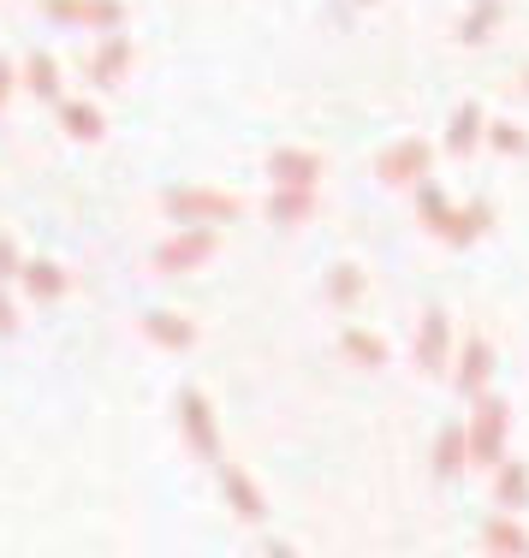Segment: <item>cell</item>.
<instances>
[{"label":"cell","mask_w":529,"mask_h":558,"mask_svg":"<svg viewBox=\"0 0 529 558\" xmlns=\"http://www.w3.org/2000/svg\"><path fill=\"white\" fill-rule=\"evenodd\" d=\"M161 215L173 226H227L244 215V203L232 191H208V184H173V191H161Z\"/></svg>","instance_id":"obj_1"},{"label":"cell","mask_w":529,"mask_h":558,"mask_svg":"<svg viewBox=\"0 0 529 558\" xmlns=\"http://www.w3.org/2000/svg\"><path fill=\"white\" fill-rule=\"evenodd\" d=\"M215 256H220V226H179V232H167L149 250V268L155 274H196Z\"/></svg>","instance_id":"obj_2"},{"label":"cell","mask_w":529,"mask_h":558,"mask_svg":"<svg viewBox=\"0 0 529 558\" xmlns=\"http://www.w3.org/2000/svg\"><path fill=\"white\" fill-rule=\"evenodd\" d=\"M506 434H512V410L506 398L482 392L470 410V463H482V470H500V458H506Z\"/></svg>","instance_id":"obj_3"},{"label":"cell","mask_w":529,"mask_h":558,"mask_svg":"<svg viewBox=\"0 0 529 558\" xmlns=\"http://www.w3.org/2000/svg\"><path fill=\"white\" fill-rule=\"evenodd\" d=\"M179 434H184V446H191V458L196 463H227L220 458V422H215V404H208L196 387H184L179 392Z\"/></svg>","instance_id":"obj_4"},{"label":"cell","mask_w":529,"mask_h":558,"mask_svg":"<svg viewBox=\"0 0 529 558\" xmlns=\"http://www.w3.org/2000/svg\"><path fill=\"white\" fill-rule=\"evenodd\" d=\"M43 12L55 24H72V31H119L125 24V0H43Z\"/></svg>","instance_id":"obj_5"},{"label":"cell","mask_w":529,"mask_h":558,"mask_svg":"<svg viewBox=\"0 0 529 558\" xmlns=\"http://www.w3.org/2000/svg\"><path fill=\"white\" fill-rule=\"evenodd\" d=\"M429 167H434V149L422 137H405V143H393V149H381V184H422L429 179Z\"/></svg>","instance_id":"obj_6"},{"label":"cell","mask_w":529,"mask_h":558,"mask_svg":"<svg viewBox=\"0 0 529 558\" xmlns=\"http://www.w3.org/2000/svg\"><path fill=\"white\" fill-rule=\"evenodd\" d=\"M446 363H453V322H446V310H422V327H417V368L422 375H446Z\"/></svg>","instance_id":"obj_7"},{"label":"cell","mask_w":529,"mask_h":558,"mask_svg":"<svg viewBox=\"0 0 529 558\" xmlns=\"http://www.w3.org/2000/svg\"><path fill=\"white\" fill-rule=\"evenodd\" d=\"M143 339L149 344H161V351H196V322L191 315H179V310H143Z\"/></svg>","instance_id":"obj_8"},{"label":"cell","mask_w":529,"mask_h":558,"mask_svg":"<svg viewBox=\"0 0 529 558\" xmlns=\"http://www.w3.org/2000/svg\"><path fill=\"white\" fill-rule=\"evenodd\" d=\"M131 72V36L125 31H108L96 43V54H89V84L96 89H119Z\"/></svg>","instance_id":"obj_9"},{"label":"cell","mask_w":529,"mask_h":558,"mask_svg":"<svg viewBox=\"0 0 529 558\" xmlns=\"http://www.w3.org/2000/svg\"><path fill=\"white\" fill-rule=\"evenodd\" d=\"M220 494H227V505H232L238 523H262V517H268V499H262V487L250 482V470H238V463H220Z\"/></svg>","instance_id":"obj_10"},{"label":"cell","mask_w":529,"mask_h":558,"mask_svg":"<svg viewBox=\"0 0 529 558\" xmlns=\"http://www.w3.org/2000/svg\"><path fill=\"white\" fill-rule=\"evenodd\" d=\"M19 286H24V298H31V303H60L65 291H72V274H65L60 262H48V256H31V262H24V274H19Z\"/></svg>","instance_id":"obj_11"},{"label":"cell","mask_w":529,"mask_h":558,"mask_svg":"<svg viewBox=\"0 0 529 558\" xmlns=\"http://www.w3.org/2000/svg\"><path fill=\"white\" fill-rule=\"evenodd\" d=\"M268 179L292 184V191H315V179H322V155L315 149H274L268 155Z\"/></svg>","instance_id":"obj_12"},{"label":"cell","mask_w":529,"mask_h":558,"mask_svg":"<svg viewBox=\"0 0 529 558\" xmlns=\"http://www.w3.org/2000/svg\"><path fill=\"white\" fill-rule=\"evenodd\" d=\"M488 375H494V351H488V339H465L458 368H453V387L465 392V398H482L488 392Z\"/></svg>","instance_id":"obj_13"},{"label":"cell","mask_w":529,"mask_h":558,"mask_svg":"<svg viewBox=\"0 0 529 558\" xmlns=\"http://www.w3.org/2000/svg\"><path fill=\"white\" fill-rule=\"evenodd\" d=\"M482 547L494 558H529V529L518 523V511H494L482 523Z\"/></svg>","instance_id":"obj_14"},{"label":"cell","mask_w":529,"mask_h":558,"mask_svg":"<svg viewBox=\"0 0 529 558\" xmlns=\"http://www.w3.org/2000/svg\"><path fill=\"white\" fill-rule=\"evenodd\" d=\"M470 470V428L465 422H446L441 434H434V475L441 482H453V475Z\"/></svg>","instance_id":"obj_15"},{"label":"cell","mask_w":529,"mask_h":558,"mask_svg":"<svg viewBox=\"0 0 529 558\" xmlns=\"http://www.w3.org/2000/svg\"><path fill=\"white\" fill-rule=\"evenodd\" d=\"M55 113H60V131L72 143H101L108 137V119H101L96 101H55Z\"/></svg>","instance_id":"obj_16"},{"label":"cell","mask_w":529,"mask_h":558,"mask_svg":"<svg viewBox=\"0 0 529 558\" xmlns=\"http://www.w3.org/2000/svg\"><path fill=\"white\" fill-rule=\"evenodd\" d=\"M494 505H500V511H524V505H529V463L524 458H500V470H494Z\"/></svg>","instance_id":"obj_17"},{"label":"cell","mask_w":529,"mask_h":558,"mask_svg":"<svg viewBox=\"0 0 529 558\" xmlns=\"http://www.w3.org/2000/svg\"><path fill=\"white\" fill-rule=\"evenodd\" d=\"M274 226H303V220H315V191H292V184H274V196H268V208H262Z\"/></svg>","instance_id":"obj_18"},{"label":"cell","mask_w":529,"mask_h":558,"mask_svg":"<svg viewBox=\"0 0 529 558\" xmlns=\"http://www.w3.org/2000/svg\"><path fill=\"white\" fill-rule=\"evenodd\" d=\"M488 226H494V203H482V196H476V203H465V208L453 215V226H446V238H441V244L465 250V244H476V238L488 232Z\"/></svg>","instance_id":"obj_19"},{"label":"cell","mask_w":529,"mask_h":558,"mask_svg":"<svg viewBox=\"0 0 529 558\" xmlns=\"http://www.w3.org/2000/svg\"><path fill=\"white\" fill-rule=\"evenodd\" d=\"M24 72V89H31L36 101H65V84H60V60L55 54H31L19 65Z\"/></svg>","instance_id":"obj_20"},{"label":"cell","mask_w":529,"mask_h":558,"mask_svg":"<svg viewBox=\"0 0 529 558\" xmlns=\"http://www.w3.org/2000/svg\"><path fill=\"white\" fill-rule=\"evenodd\" d=\"M339 351H346L357 368H387V339L369 333V327H346V333H339Z\"/></svg>","instance_id":"obj_21"},{"label":"cell","mask_w":529,"mask_h":558,"mask_svg":"<svg viewBox=\"0 0 529 558\" xmlns=\"http://www.w3.org/2000/svg\"><path fill=\"white\" fill-rule=\"evenodd\" d=\"M482 137H488V119H482V108H476V101H465V108L453 113V125H446V149H453V155H470Z\"/></svg>","instance_id":"obj_22"},{"label":"cell","mask_w":529,"mask_h":558,"mask_svg":"<svg viewBox=\"0 0 529 558\" xmlns=\"http://www.w3.org/2000/svg\"><path fill=\"white\" fill-rule=\"evenodd\" d=\"M417 215H422V226H429L434 238H446V226H453L458 208L446 203V191H441L434 179H422V184H417Z\"/></svg>","instance_id":"obj_23"},{"label":"cell","mask_w":529,"mask_h":558,"mask_svg":"<svg viewBox=\"0 0 529 558\" xmlns=\"http://www.w3.org/2000/svg\"><path fill=\"white\" fill-rule=\"evenodd\" d=\"M500 19H506V12H500V0H476V7L465 12V24H458V43H465V48H482L488 36L500 31Z\"/></svg>","instance_id":"obj_24"},{"label":"cell","mask_w":529,"mask_h":558,"mask_svg":"<svg viewBox=\"0 0 529 558\" xmlns=\"http://www.w3.org/2000/svg\"><path fill=\"white\" fill-rule=\"evenodd\" d=\"M357 298H363V268L334 262V268H327V303H334V310H346V303H357Z\"/></svg>","instance_id":"obj_25"},{"label":"cell","mask_w":529,"mask_h":558,"mask_svg":"<svg viewBox=\"0 0 529 558\" xmlns=\"http://www.w3.org/2000/svg\"><path fill=\"white\" fill-rule=\"evenodd\" d=\"M488 143H494L500 155H529V131L512 125V119H494V125H488Z\"/></svg>","instance_id":"obj_26"},{"label":"cell","mask_w":529,"mask_h":558,"mask_svg":"<svg viewBox=\"0 0 529 558\" xmlns=\"http://www.w3.org/2000/svg\"><path fill=\"white\" fill-rule=\"evenodd\" d=\"M24 262H31V256L19 250V238H12L7 226H0V286H7V279H19V274H24Z\"/></svg>","instance_id":"obj_27"},{"label":"cell","mask_w":529,"mask_h":558,"mask_svg":"<svg viewBox=\"0 0 529 558\" xmlns=\"http://www.w3.org/2000/svg\"><path fill=\"white\" fill-rule=\"evenodd\" d=\"M24 327V315H19V303L7 298V286H0V339H12Z\"/></svg>","instance_id":"obj_28"},{"label":"cell","mask_w":529,"mask_h":558,"mask_svg":"<svg viewBox=\"0 0 529 558\" xmlns=\"http://www.w3.org/2000/svg\"><path fill=\"white\" fill-rule=\"evenodd\" d=\"M19 84H24V72H19L12 60H0V108L12 101V89H19Z\"/></svg>","instance_id":"obj_29"},{"label":"cell","mask_w":529,"mask_h":558,"mask_svg":"<svg viewBox=\"0 0 529 558\" xmlns=\"http://www.w3.org/2000/svg\"><path fill=\"white\" fill-rule=\"evenodd\" d=\"M262 558H298V547H286V541H268V547H262Z\"/></svg>","instance_id":"obj_30"},{"label":"cell","mask_w":529,"mask_h":558,"mask_svg":"<svg viewBox=\"0 0 529 558\" xmlns=\"http://www.w3.org/2000/svg\"><path fill=\"white\" fill-rule=\"evenodd\" d=\"M524 96H529V72H524Z\"/></svg>","instance_id":"obj_31"},{"label":"cell","mask_w":529,"mask_h":558,"mask_svg":"<svg viewBox=\"0 0 529 558\" xmlns=\"http://www.w3.org/2000/svg\"><path fill=\"white\" fill-rule=\"evenodd\" d=\"M357 7H375V0H357Z\"/></svg>","instance_id":"obj_32"}]
</instances>
